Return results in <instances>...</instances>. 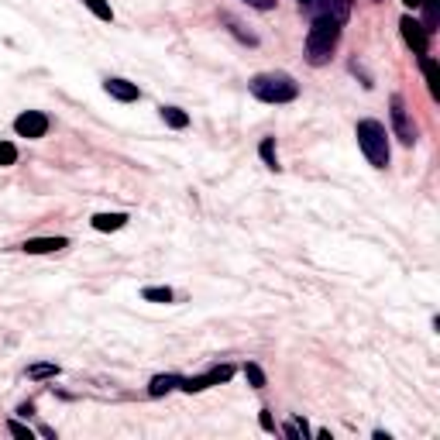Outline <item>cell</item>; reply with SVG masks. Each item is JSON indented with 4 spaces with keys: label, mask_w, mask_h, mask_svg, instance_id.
I'll return each mask as SVG.
<instances>
[{
    "label": "cell",
    "mask_w": 440,
    "mask_h": 440,
    "mask_svg": "<svg viewBox=\"0 0 440 440\" xmlns=\"http://www.w3.org/2000/svg\"><path fill=\"white\" fill-rule=\"evenodd\" d=\"M337 42H341V25L330 21V18H313L310 32H306V59H310V66H323L334 56Z\"/></svg>",
    "instance_id": "cell-1"
},
{
    "label": "cell",
    "mask_w": 440,
    "mask_h": 440,
    "mask_svg": "<svg viewBox=\"0 0 440 440\" xmlns=\"http://www.w3.org/2000/svg\"><path fill=\"white\" fill-rule=\"evenodd\" d=\"M354 134H358V145H361L365 158H368L375 169H385V165H389V134H385V124L365 117V121H358Z\"/></svg>",
    "instance_id": "cell-2"
},
{
    "label": "cell",
    "mask_w": 440,
    "mask_h": 440,
    "mask_svg": "<svg viewBox=\"0 0 440 440\" xmlns=\"http://www.w3.org/2000/svg\"><path fill=\"white\" fill-rule=\"evenodd\" d=\"M252 93L262 100V103H289L300 97V83L286 73H262L252 80Z\"/></svg>",
    "instance_id": "cell-3"
},
{
    "label": "cell",
    "mask_w": 440,
    "mask_h": 440,
    "mask_svg": "<svg viewBox=\"0 0 440 440\" xmlns=\"http://www.w3.org/2000/svg\"><path fill=\"white\" fill-rule=\"evenodd\" d=\"M231 375H234V368H231V365H217V368H210L206 375H193V378H182V382H179V389L193 395V392H203V389H210V385H220V382H228Z\"/></svg>",
    "instance_id": "cell-4"
},
{
    "label": "cell",
    "mask_w": 440,
    "mask_h": 440,
    "mask_svg": "<svg viewBox=\"0 0 440 440\" xmlns=\"http://www.w3.org/2000/svg\"><path fill=\"white\" fill-rule=\"evenodd\" d=\"M399 32H402V38H406V45L416 52V56H430V35H426V28L416 21V18H402L399 21Z\"/></svg>",
    "instance_id": "cell-5"
},
{
    "label": "cell",
    "mask_w": 440,
    "mask_h": 440,
    "mask_svg": "<svg viewBox=\"0 0 440 440\" xmlns=\"http://www.w3.org/2000/svg\"><path fill=\"white\" fill-rule=\"evenodd\" d=\"M306 8H310L313 18H330V21H337V25H344L347 14H351V4H347V0H310Z\"/></svg>",
    "instance_id": "cell-6"
},
{
    "label": "cell",
    "mask_w": 440,
    "mask_h": 440,
    "mask_svg": "<svg viewBox=\"0 0 440 440\" xmlns=\"http://www.w3.org/2000/svg\"><path fill=\"white\" fill-rule=\"evenodd\" d=\"M392 127H395V138H399L402 145H413V141H416V127H413V121H409L406 103H402L399 93L392 97Z\"/></svg>",
    "instance_id": "cell-7"
},
{
    "label": "cell",
    "mask_w": 440,
    "mask_h": 440,
    "mask_svg": "<svg viewBox=\"0 0 440 440\" xmlns=\"http://www.w3.org/2000/svg\"><path fill=\"white\" fill-rule=\"evenodd\" d=\"M14 131H18L21 138H45V131H49V117H45L42 110H25V114H18Z\"/></svg>",
    "instance_id": "cell-8"
},
{
    "label": "cell",
    "mask_w": 440,
    "mask_h": 440,
    "mask_svg": "<svg viewBox=\"0 0 440 440\" xmlns=\"http://www.w3.org/2000/svg\"><path fill=\"white\" fill-rule=\"evenodd\" d=\"M62 248H69V238H28L25 241L28 255H52V252H62Z\"/></svg>",
    "instance_id": "cell-9"
},
{
    "label": "cell",
    "mask_w": 440,
    "mask_h": 440,
    "mask_svg": "<svg viewBox=\"0 0 440 440\" xmlns=\"http://www.w3.org/2000/svg\"><path fill=\"white\" fill-rule=\"evenodd\" d=\"M103 90H107L114 100H121V103H131V100H138V97H141L138 83H127V80H107V83H103Z\"/></svg>",
    "instance_id": "cell-10"
},
{
    "label": "cell",
    "mask_w": 440,
    "mask_h": 440,
    "mask_svg": "<svg viewBox=\"0 0 440 440\" xmlns=\"http://www.w3.org/2000/svg\"><path fill=\"white\" fill-rule=\"evenodd\" d=\"M90 224L97 228V231H121L124 224H127V213H97L93 220H90Z\"/></svg>",
    "instance_id": "cell-11"
},
{
    "label": "cell",
    "mask_w": 440,
    "mask_h": 440,
    "mask_svg": "<svg viewBox=\"0 0 440 440\" xmlns=\"http://www.w3.org/2000/svg\"><path fill=\"white\" fill-rule=\"evenodd\" d=\"M419 66H423V76H426L430 93H433V97H440V69H437V62H433L430 56H419Z\"/></svg>",
    "instance_id": "cell-12"
},
{
    "label": "cell",
    "mask_w": 440,
    "mask_h": 440,
    "mask_svg": "<svg viewBox=\"0 0 440 440\" xmlns=\"http://www.w3.org/2000/svg\"><path fill=\"white\" fill-rule=\"evenodd\" d=\"M179 382H182L179 375H155V378H151V385H148V395H155V399H158V395H165V392L179 389Z\"/></svg>",
    "instance_id": "cell-13"
},
{
    "label": "cell",
    "mask_w": 440,
    "mask_h": 440,
    "mask_svg": "<svg viewBox=\"0 0 440 440\" xmlns=\"http://www.w3.org/2000/svg\"><path fill=\"white\" fill-rule=\"evenodd\" d=\"M162 121H165L169 127L182 131V127L189 124V114H186V110H179V107H162Z\"/></svg>",
    "instance_id": "cell-14"
},
{
    "label": "cell",
    "mask_w": 440,
    "mask_h": 440,
    "mask_svg": "<svg viewBox=\"0 0 440 440\" xmlns=\"http://www.w3.org/2000/svg\"><path fill=\"white\" fill-rule=\"evenodd\" d=\"M56 375H59V365H52V361H38V365H32V368H28V378H32V382L56 378Z\"/></svg>",
    "instance_id": "cell-15"
},
{
    "label": "cell",
    "mask_w": 440,
    "mask_h": 440,
    "mask_svg": "<svg viewBox=\"0 0 440 440\" xmlns=\"http://www.w3.org/2000/svg\"><path fill=\"white\" fill-rule=\"evenodd\" d=\"M141 296L148 303H172V289L169 286H148V289H141Z\"/></svg>",
    "instance_id": "cell-16"
},
{
    "label": "cell",
    "mask_w": 440,
    "mask_h": 440,
    "mask_svg": "<svg viewBox=\"0 0 440 440\" xmlns=\"http://www.w3.org/2000/svg\"><path fill=\"white\" fill-rule=\"evenodd\" d=\"M258 155H262V162H265L269 169H279V158H276V138H265V141L258 145Z\"/></svg>",
    "instance_id": "cell-17"
},
{
    "label": "cell",
    "mask_w": 440,
    "mask_h": 440,
    "mask_svg": "<svg viewBox=\"0 0 440 440\" xmlns=\"http://www.w3.org/2000/svg\"><path fill=\"white\" fill-rule=\"evenodd\" d=\"M245 378H248V385H252V389H265V371H262L255 361H248V365H245Z\"/></svg>",
    "instance_id": "cell-18"
},
{
    "label": "cell",
    "mask_w": 440,
    "mask_h": 440,
    "mask_svg": "<svg viewBox=\"0 0 440 440\" xmlns=\"http://www.w3.org/2000/svg\"><path fill=\"white\" fill-rule=\"evenodd\" d=\"M83 4L100 18V21H114V11H110V4H107V0H83Z\"/></svg>",
    "instance_id": "cell-19"
},
{
    "label": "cell",
    "mask_w": 440,
    "mask_h": 440,
    "mask_svg": "<svg viewBox=\"0 0 440 440\" xmlns=\"http://www.w3.org/2000/svg\"><path fill=\"white\" fill-rule=\"evenodd\" d=\"M18 162V148L11 141H0V165H14Z\"/></svg>",
    "instance_id": "cell-20"
},
{
    "label": "cell",
    "mask_w": 440,
    "mask_h": 440,
    "mask_svg": "<svg viewBox=\"0 0 440 440\" xmlns=\"http://www.w3.org/2000/svg\"><path fill=\"white\" fill-rule=\"evenodd\" d=\"M8 433H11V437H18V440H32V437H35V433H32L25 423H18V419H11V423H8Z\"/></svg>",
    "instance_id": "cell-21"
},
{
    "label": "cell",
    "mask_w": 440,
    "mask_h": 440,
    "mask_svg": "<svg viewBox=\"0 0 440 440\" xmlns=\"http://www.w3.org/2000/svg\"><path fill=\"white\" fill-rule=\"evenodd\" d=\"M258 423H262V430H269V433L276 430V419H272V413H269V409H262V416H258Z\"/></svg>",
    "instance_id": "cell-22"
},
{
    "label": "cell",
    "mask_w": 440,
    "mask_h": 440,
    "mask_svg": "<svg viewBox=\"0 0 440 440\" xmlns=\"http://www.w3.org/2000/svg\"><path fill=\"white\" fill-rule=\"evenodd\" d=\"M245 4H252V8H258V11H272L276 0H245Z\"/></svg>",
    "instance_id": "cell-23"
},
{
    "label": "cell",
    "mask_w": 440,
    "mask_h": 440,
    "mask_svg": "<svg viewBox=\"0 0 440 440\" xmlns=\"http://www.w3.org/2000/svg\"><path fill=\"white\" fill-rule=\"evenodd\" d=\"M402 4H406V8H419V0H402Z\"/></svg>",
    "instance_id": "cell-24"
},
{
    "label": "cell",
    "mask_w": 440,
    "mask_h": 440,
    "mask_svg": "<svg viewBox=\"0 0 440 440\" xmlns=\"http://www.w3.org/2000/svg\"><path fill=\"white\" fill-rule=\"evenodd\" d=\"M303 4H310V0H303Z\"/></svg>",
    "instance_id": "cell-25"
}]
</instances>
